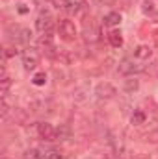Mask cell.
I'll return each mask as SVG.
<instances>
[{
    "instance_id": "obj_1",
    "label": "cell",
    "mask_w": 158,
    "mask_h": 159,
    "mask_svg": "<svg viewBox=\"0 0 158 159\" xmlns=\"http://www.w3.org/2000/svg\"><path fill=\"white\" fill-rule=\"evenodd\" d=\"M58 32H60V35H62L65 41H73L75 37H77V34H78L75 22L69 20V19H62V20H60V24H58Z\"/></svg>"
},
{
    "instance_id": "obj_2",
    "label": "cell",
    "mask_w": 158,
    "mask_h": 159,
    "mask_svg": "<svg viewBox=\"0 0 158 159\" xmlns=\"http://www.w3.org/2000/svg\"><path fill=\"white\" fill-rule=\"evenodd\" d=\"M95 94H97L99 100H110V98H114V96L117 94V89H116L112 83L102 81V83H99V85L95 87Z\"/></svg>"
},
{
    "instance_id": "obj_3",
    "label": "cell",
    "mask_w": 158,
    "mask_h": 159,
    "mask_svg": "<svg viewBox=\"0 0 158 159\" xmlns=\"http://www.w3.org/2000/svg\"><path fill=\"white\" fill-rule=\"evenodd\" d=\"M37 133L45 141H56V137H58V131L50 122H39L37 124Z\"/></svg>"
},
{
    "instance_id": "obj_4",
    "label": "cell",
    "mask_w": 158,
    "mask_h": 159,
    "mask_svg": "<svg viewBox=\"0 0 158 159\" xmlns=\"http://www.w3.org/2000/svg\"><path fill=\"white\" fill-rule=\"evenodd\" d=\"M37 65H39V57H37L36 52L28 50V52L22 54V67H24V70H36Z\"/></svg>"
},
{
    "instance_id": "obj_5",
    "label": "cell",
    "mask_w": 158,
    "mask_h": 159,
    "mask_svg": "<svg viewBox=\"0 0 158 159\" xmlns=\"http://www.w3.org/2000/svg\"><path fill=\"white\" fill-rule=\"evenodd\" d=\"M52 17L48 15V13H41L39 17H37V20H36V26H37V30H39L41 34H48L50 30H52Z\"/></svg>"
},
{
    "instance_id": "obj_6",
    "label": "cell",
    "mask_w": 158,
    "mask_h": 159,
    "mask_svg": "<svg viewBox=\"0 0 158 159\" xmlns=\"http://www.w3.org/2000/svg\"><path fill=\"white\" fill-rule=\"evenodd\" d=\"M140 70H143V67H138V65H134L130 59H125L121 65H119V72L121 74H134V72H140Z\"/></svg>"
},
{
    "instance_id": "obj_7",
    "label": "cell",
    "mask_w": 158,
    "mask_h": 159,
    "mask_svg": "<svg viewBox=\"0 0 158 159\" xmlns=\"http://www.w3.org/2000/svg\"><path fill=\"white\" fill-rule=\"evenodd\" d=\"M151 54H153V50H151V46H147V44H140V46H136V50H134V57L136 59H149L151 57Z\"/></svg>"
},
{
    "instance_id": "obj_8",
    "label": "cell",
    "mask_w": 158,
    "mask_h": 159,
    "mask_svg": "<svg viewBox=\"0 0 158 159\" xmlns=\"http://www.w3.org/2000/svg\"><path fill=\"white\" fill-rule=\"evenodd\" d=\"M102 22H104V26H110V28L119 26V22H121V13H117V11H112V13L104 15Z\"/></svg>"
},
{
    "instance_id": "obj_9",
    "label": "cell",
    "mask_w": 158,
    "mask_h": 159,
    "mask_svg": "<svg viewBox=\"0 0 158 159\" xmlns=\"http://www.w3.org/2000/svg\"><path fill=\"white\" fill-rule=\"evenodd\" d=\"M84 7H86V0H67V6H65V9L71 13H80Z\"/></svg>"
},
{
    "instance_id": "obj_10",
    "label": "cell",
    "mask_w": 158,
    "mask_h": 159,
    "mask_svg": "<svg viewBox=\"0 0 158 159\" xmlns=\"http://www.w3.org/2000/svg\"><path fill=\"white\" fill-rule=\"evenodd\" d=\"M108 41H110V44H112L114 48H121V46H123V35H121V32H117V30L110 32Z\"/></svg>"
},
{
    "instance_id": "obj_11",
    "label": "cell",
    "mask_w": 158,
    "mask_h": 159,
    "mask_svg": "<svg viewBox=\"0 0 158 159\" xmlns=\"http://www.w3.org/2000/svg\"><path fill=\"white\" fill-rule=\"evenodd\" d=\"M39 46H41V48H45L47 52H52V50H54V43H52V37H50L48 34L41 35V39H39Z\"/></svg>"
},
{
    "instance_id": "obj_12",
    "label": "cell",
    "mask_w": 158,
    "mask_h": 159,
    "mask_svg": "<svg viewBox=\"0 0 158 159\" xmlns=\"http://www.w3.org/2000/svg\"><path fill=\"white\" fill-rule=\"evenodd\" d=\"M32 83H34V85H37V87H43V85L47 83V74H45V72H37V74H34Z\"/></svg>"
},
{
    "instance_id": "obj_13",
    "label": "cell",
    "mask_w": 158,
    "mask_h": 159,
    "mask_svg": "<svg viewBox=\"0 0 158 159\" xmlns=\"http://www.w3.org/2000/svg\"><path fill=\"white\" fill-rule=\"evenodd\" d=\"M132 124L134 126H140V124H143L145 122V113L143 111H134V115H132Z\"/></svg>"
},
{
    "instance_id": "obj_14",
    "label": "cell",
    "mask_w": 158,
    "mask_h": 159,
    "mask_svg": "<svg viewBox=\"0 0 158 159\" xmlns=\"http://www.w3.org/2000/svg\"><path fill=\"white\" fill-rule=\"evenodd\" d=\"M24 159H43V156H41V152L37 148H30V150L24 152Z\"/></svg>"
},
{
    "instance_id": "obj_15",
    "label": "cell",
    "mask_w": 158,
    "mask_h": 159,
    "mask_svg": "<svg viewBox=\"0 0 158 159\" xmlns=\"http://www.w3.org/2000/svg\"><path fill=\"white\" fill-rule=\"evenodd\" d=\"M138 87H140L138 80H126V81H125V91H128V93L138 91Z\"/></svg>"
},
{
    "instance_id": "obj_16",
    "label": "cell",
    "mask_w": 158,
    "mask_h": 159,
    "mask_svg": "<svg viewBox=\"0 0 158 159\" xmlns=\"http://www.w3.org/2000/svg\"><path fill=\"white\" fill-rule=\"evenodd\" d=\"M0 81H2V89H0V91H2V94H6L7 89H9V85H11V80H9V76H7L6 72H2V80H0Z\"/></svg>"
},
{
    "instance_id": "obj_17",
    "label": "cell",
    "mask_w": 158,
    "mask_h": 159,
    "mask_svg": "<svg viewBox=\"0 0 158 159\" xmlns=\"http://www.w3.org/2000/svg\"><path fill=\"white\" fill-rule=\"evenodd\" d=\"M141 11H143L145 15L153 13V11H155V4H153L151 0H143V4H141Z\"/></svg>"
},
{
    "instance_id": "obj_18",
    "label": "cell",
    "mask_w": 158,
    "mask_h": 159,
    "mask_svg": "<svg viewBox=\"0 0 158 159\" xmlns=\"http://www.w3.org/2000/svg\"><path fill=\"white\" fill-rule=\"evenodd\" d=\"M45 159H65V157H63V154H60L56 150H50V152L45 154Z\"/></svg>"
},
{
    "instance_id": "obj_19",
    "label": "cell",
    "mask_w": 158,
    "mask_h": 159,
    "mask_svg": "<svg viewBox=\"0 0 158 159\" xmlns=\"http://www.w3.org/2000/svg\"><path fill=\"white\" fill-rule=\"evenodd\" d=\"M15 9H17L21 15H24V13H28V11H30V6H26V4H22V2H21V4H17V7H15Z\"/></svg>"
},
{
    "instance_id": "obj_20",
    "label": "cell",
    "mask_w": 158,
    "mask_h": 159,
    "mask_svg": "<svg viewBox=\"0 0 158 159\" xmlns=\"http://www.w3.org/2000/svg\"><path fill=\"white\" fill-rule=\"evenodd\" d=\"M54 6H56L58 9H65V6H67V0H54Z\"/></svg>"
},
{
    "instance_id": "obj_21",
    "label": "cell",
    "mask_w": 158,
    "mask_h": 159,
    "mask_svg": "<svg viewBox=\"0 0 158 159\" xmlns=\"http://www.w3.org/2000/svg\"><path fill=\"white\" fill-rule=\"evenodd\" d=\"M17 54H19V50H17V48H6V56H7V57L17 56Z\"/></svg>"
}]
</instances>
